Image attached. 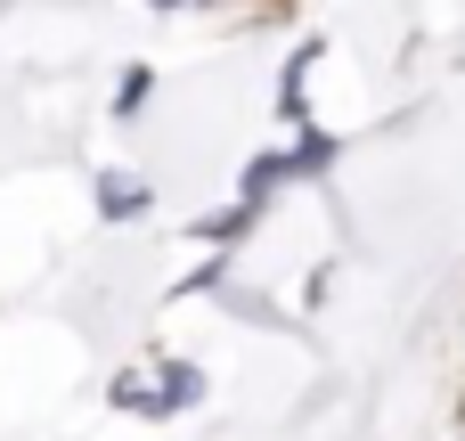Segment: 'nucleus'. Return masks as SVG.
Wrapping results in <instances>:
<instances>
[{
    "label": "nucleus",
    "mask_w": 465,
    "mask_h": 441,
    "mask_svg": "<svg viewBox=\"0 0 465 441\" xmlns=\"http://www.w3.org/2000/svg\"><path fill=\"white\" fill-rule=\"evenodd\" d=\"M98 213H106V221H131V213H147V188L106 172V180H98Z\"/></svg>",
    "instance_id": "nucleus-1"
},
{
    "label": "nucleus",
    "mask_w": 465,
    "mask_h": 441,
    "mask_svg": "<svg viewBox=\"0 0 465 441\" xmlns=\"http://www.w3.org/2000/svg\"><path fill=\"white\" fill-rule=\"evenodd\" d=\"M139 98H147V65H131V74H123V98H114V115H139Z\"/></svg>",
    "instance_id": "nucleus-2"
},
{
    "label": "nucleus",
    "mask_w": 465,
    "mask_h": 441,
    "mask_svg": "<svg viewBox=\"0 0 465 441\" xmlns=\"http://www.w3.org/2000/svg\"><path fill=\"white\" fill-rule=\"evenodd\" d=\"M155 8H172V0H155Z\"/></svg>",
    "instance_id": "nucleus-3"
}]
</instances>
